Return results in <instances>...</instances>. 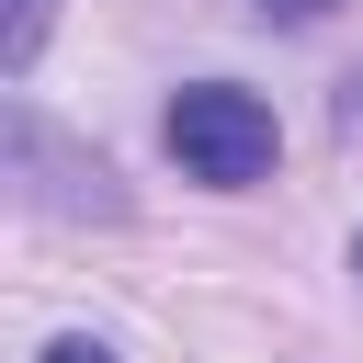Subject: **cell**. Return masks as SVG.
I'll use <instances>...</instances> for the list:
<instances>
[{
	"instance_id": "2",
	"label": "cell",
	"mask_w": 363,
	"mask_h": 363,
	"mask_svg": "<svg viewBox=\"0 0 363 363\" xmlns=\"http://www.w3.org/2000/svg\"><path fill=\"white\" fill-rule=\"evenodd\" d=\"M34 45H45V0H11V34H0V68L23 79V68H34Z\"/></svg>"
},
{
	"instance_id": "1",
	"label": "cell",
	"mask_w": 363,
	"mask_h": 363,
	"mask_svg": "<svg viewBox=\"0 0 363 363\" xmlns=\"http://www.w3.org/2000/svg\"><path fill=\"white\" fill-rule=\"evenodd\" d=\"M272 102L261 91H238V79H193V91H170V159L193 170V182H216V193H238V182H261L272 170Z\"/></svg>"
},
{
	"instance_id": "3",
	"label": "cell",
	"mask_w": 363,
	"mask_h": 363,
	"mask_svg": "<svg viewBox=\"0 0 363 363\" xmlns=\"http://www.w3.org/2000/svg\"><path fill=\"white\" fill-rule=\"evenodd\" d=\"M45 363H113V352H91V340H45Z\"/></svg>"
},
{
	"instance_id": "4",
	"label": "cell",
	"mask_w": 363,
	"mask_h": 363,
	"mask_svg": "<svg viewBox=\"0 0 363 363\" xmlns=\"http://www.w3.org/2000/svg\"><path fill=\"white\" fill-rule=\"evenodd\" d=\"M352 272H363V250H352Z\"/></svg>"
}]
</instances>
